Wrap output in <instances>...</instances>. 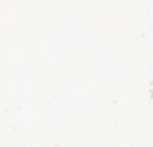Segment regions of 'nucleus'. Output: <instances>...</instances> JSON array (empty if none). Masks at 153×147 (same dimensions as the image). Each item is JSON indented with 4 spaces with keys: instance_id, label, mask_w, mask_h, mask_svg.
Instances as JSON below:
<instances>
[]
</instances>
